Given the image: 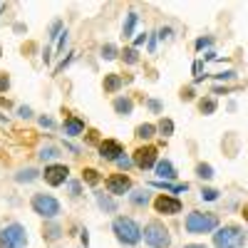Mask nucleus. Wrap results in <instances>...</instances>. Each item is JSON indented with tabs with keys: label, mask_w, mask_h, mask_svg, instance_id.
<instances>
[{
	"label": "nucleus",
	"mask_w": 248,
	"mask_h": 248,
	"mask_svg": "<svg viewBox=\"0 0 248 248\" xmlns=\"http://www.w3.org/2000/svg\"><path fill=\"white\" fill-rule=\"evenodd\" d=\"M156 161H159V152L154 147H139L134 152V164L139 169H152L156 167Z\"/></svg>",
	"instance_id": "9"
},
{
	"label": "nucleus",
	"mask_w": 248,
	"mask_h": 248,
	"mask_svg": "<svg viewBox=\"0 0 248 248\" xmlns=\"http://www.w3.org/2000/svg\"><path fill=\"white\" fill-rule=\"evenodd\" d=\"M199 109H201L203 114H211V112H216V102H214V99H201Z\"/></svg>",
	"instance_id": "22"
},
{
	"label": "nucleus",
	"mask_w": 248,
	"mask_h": 248,
	"mask_svg": "<svg viewBox=\"0 0 248 248\" xmlns=\"http://www.w3.org/2000/svg\"><path fill=\"white\" fill-rule=\"evenodd\" d=\"M32 211L37 214V216H43V218H55V216H60V201L52 196V194H35L32 196Z\"/></svg>",
	"instance_id": "6"
},
{
	"label": "nucleus",
	"mask_w": 248,
	"mask_h": 248,
	"mask_svg": "<svg viewBox=\"0 0 248 248\" xmlns=\"http://www.w3.org/2000/svg\"><path fill=\"white\" fill-rule=\"evenodd\" d=\"M137 20H139V15H137V13H129V15H127V20H124V28H122V35H124V37H132Z\"/></svg>",
	"instance_id": "15"
},
{
	"label": "nucleus",
	"mask_w": 248,
	"mask_h": 248,
	"mask_svg": "<svg viewBox=\"0 0 248 248\" xmlns=\"http://www.w3.org/2000/svg\"><path fill=\"white\" fill-rule=\"evenodd\" d=\"M141 236H144V241H147L152 248H169V246H171L169 229H167L161 221H149L147 226H144Z\"/></svg>",
	"instance_id": "4"
},
{
	"label": "nucleus",
	"mask_w": 248,
	"mask_h": 248,
	"mask_svg": "<svg viewBox=\"0 0 248 248\" xmlns=\"http://www.w3.org/2000/svg\"><path fill=\"white\" fill-rule=\"evenodd\" d=\"M184 248H206V246H201V243H189V246H184Z\"/></svg>",
	"instance_id": "36"
},
{
	"label": "nucleus",
	"mask_w": 248,
	"mask_h": 248,
	"mask_svg": "<svg viewBox=\"0 0 248 248\" xmlns=\"http://www.w3.org/2000/svg\"><path fill=\"white\" fill-rule=\"evenodd\" d=\"M8 87H10V79H8V75L0 72V92H5Z\"/></svg>",
	"instance_id": "31"
},
{
	"label": "nucleus",
	"mask_w": 248,
	"mask_h": 248,
	"mask_svg": "<svg viewBox=\"0 0 248 248\" xmlns=\"http://www.w3.org/2000/svg\"><path fill=\"white\" fill-rule=\"evenodd\" d=\"M201 199H206V201H216V199H218V191H216V189H203V191H201Z\"/></svg>",
	"instance_id": "28"
},
{
	"label": "nucleus",
	"mask_w": 248,
	"mask_h": 248,
	"mask_svg": "<svg viewBox=\"0 0 248 248\" xmlns=\"http://www.w3.org/2000/svg\"><path fill=\"white\" fill-rule=\"evenodd\" d=\"M82 129H85V122L82 119H77V117H67L65 119V134L77 137V134H82Z\"/></svg>",
	"instance_id": "13"
},
{
	"label": "nucleus",
	"mask_w": 248,
	"mask_h": 248,
	"mask_svg": "<svg viewBox=\"0 0 248 248\" xmlns=\"http://www.w3.org/2000/svg\"><path fill=\"white\" fill-rule=\"evenodd\" d=\"M154 132H156L154 124H139V127H137V137H139V139H152Z\"/></svg>",
	"instance_id": "18"
},
{
	"label": "nucleus",
	"mask_w": 248,
	"mask_h": 248,
	"mask_svg": "<svg viewBox=\"0 0 248 248\" xmlns=\"http://www.w3.org/2000/svg\"><path fill=\"white\" fill-rule=\"evenodd\" d=\"M102 57H105V60H114V57H117V47H114L112 43L102 45Z\"/></svg>",
	"instance_id": "23"
},
{
	"label": "nucleus",
	"mask_w": 248,
	"mask_h": 248,
	"mask_svg": "<svg viewBox=\"0 0 248 248\" xmlns=\"http://www.w3.org/2000/svg\"><path fill=\"white\" fill-rule=\"evenodd\" d=\"M156 176H159V179H167V181L176 179V169H174V164H171L169 159L156 161Z\"/></svg>",
	"instance_id": "12"
},
{
	"label": "nucleus",
	"mask_w": 248,
	"mask_h": 248,
	"mask_svg": "<svg viewBox=\"0 0 248 248\" xmlns=\"http://www.w3.org/2000/svg\"><path fill=\"white\" fill-rule=\"evenodd\" d=\"M45 238L47 241H57L60 238V229H57V226H50V229L45 231Z\"/></svg>",
	"instance_id": "29"
},
{
	"label": "nucleus",
	"mask_w": 248,
	"mask_h": 248,
	"mask_svg": "<svg viewBox=\"0 0 248 248\" xmlns=\"http://www.w3.org/2000/svg\"><path fill=\"white\" fill-rule=\"evenodd\" d=\"M122 57H124V62H127V65H134V62H139V55H137V50H134V47L124 50V52H122Z\"/></svg>",
	"instance_id": "21"
},
{
	"label": "nucleus",
	"mask_w": 248,
	"mask_h": 248,
	"mask_svg": "<svg viewBox=\"0 0 248 248\" xmlns=\"http://www.w3.org/2000/svg\"><path fill=\"white\" fill-rule=\"evenodd\" d=\"M45 181L50 186H60V184H65L67 176H70V169L65 167V164H50V167H45Z\"/></svg>",
	"instance_id": "10"
},
{
	"label": "nucleus",
	"mask_w": 248,
	"mask_h": 248,
	"mask_svg": "<svg viewBox=\"0 0 248 248\" xmlns=\"http://www.w3.org/2000/svg\"><path fill=\"white\" fill-rule=\"evenodd\" d=\"M246 233L241 226H223L214 233V246L216 248H243Z\"/></svg>",
	"instance_id": "3"
},
{
	"label": "nucleus",
	"mask_w": 248,
	"mask_h": 248,
	"mask_svg": "<svg viewBox=\"0 0 248 248\" xmlns=\"http://www.w3.org/2000/svg\"><path fill=\"white\" fill-rule=\"evenodd\" d=\"M28 246V231L20 223H10L0 231V248H25Z\"/></svg>",
	"instance_id": "5"
},
{
	"label": "nucleus",
	"mask_w": 248,
	"mask_h": 248,
	"mask_svg": "<svg viewBox=\"0 0 248 248\" xmlns=\"http://www.w3.org/2000/svg\"><path fill=\"white\" fill-rule=\"evenodd\" d=\"M97 203H99L105 211H114V209H117L114 201H112V199H107V196H102V194H97Z\"/></svg>",
	"instance_id": "20"
},
{
	"label": "nucleus",
	"mask_w": 248,
	"mask_h": 248,
	"mask_svg": "<svg viewBox=\"0 0 248 248\" xmlns=\"http://www.w3.org/2000/svg\"><path fill=\"white\" fill-rule=\"evenodd\" d=\"M105 186H107V191H109L112 196H122V194H127V191L132 189V179H129L127 174H112V176L105 181Z\"/></svg>",
	"instance_id": "8"
},
{
	"label": "nucleus",
	"mask_w": 248,
	"mask_h": 248,
	"mask_svg": "<svg viewBox=\"0 0 248 248\" xmlns=\"http://www.w3.org/2000/svg\"><path fill=\"white\" fill-rule=\"evenodd\" d=\"M40 124H43V127H52V119H47V117H43V119H40Z\"/></svg>",
	"instance_id": "34"
},
{
	"label": "nucleus",
	"mask_w": 248,
	"mask_h": 248,
	"mask_svg": "<svg viewBox=\"0 0 248 248\" xmlns=\"http://www.w3.org/2000/svg\"><path fill=\"white\" fill-rule=\"evenodd\" d=\"M154 209H156V214H164V216H176L181 211V201L176 196L161 194V196L154 199Z\"/></svg>",
	"instance_id": "7"
},
{
	"label": "nucleus",
	"mask_w": 248,
	"mask_h": 248,
	"mask_svg": "<svg viewBox=\"0 0 248 248\" xmlns=\"http://www.w3.org/2000/svg\"><path fill=\"white\" fill-rule=\"evenodd\" d=\"M211 43H214L211 37H206V40H196V47H199V50H201V47H209Z\"/></svg>",
	"instance_id": "32"
},
{
	"label": "nucleus",
	"mask_w": 248,
	"mask_h": 248,
	"mask_svg": "<svg viewBox=\"0 0 248 248\" xmlns=\"http://www.w3.org/2000/svg\"><path fill=\"white\" fill-rule=\"evenodd\" d=\"M57 156H60V152H57L55 147H45L43 152H40V159H43V161H45V159H57Z\"/></svg>",
	"instance_id": "26"
},
{
	"label": "nucleus",
	"mask_w": 248,
	"mask_h": 248,
	"mask_svg": "<svg viewBox=\"0 0 248 248\" xmlns=\"http://www.w3.org/2000/svg\"><path fill=\"white\" fill-rule=\"evenodd\" d=\"M82 179H85L87 184H92V186H94V184L99 181V174H97L94 169H85V171H82Z\"/></svg>",
	"instance_id": "24"
},
{
	"label": "nucleus",
	"mask_w": 248,
	"mask_h": 248,
	"mask_svg": "<svg viewBox=\"0 0 248 248\" xmlns=\"http://www.w3.org/2000/svg\"><path fill=\"white\" fill-rule=\"evenodd\" d=\"M149 107H152V109H156V112L161 109V105H159V102H156V99H152V102H149Z\"/></svg>",
	"instance_id": "35"
},
{
	"label": "nucleus",
	"mask_w": 248,
	"mask_h": 248,
	"mask_svg": "<svg viewBox=\"0 0 248 248\" xmlns=\"http://www.w3.org/2000/svg\"><path fill=\"white\" fill-rule=\"evenodd\" d=\"M231 77H236V75H233V72H221V75H218V79H231Z\"/></svg>",
	"instance_id": "33"
},
{
	"label": "nucleus",
	"mask_w": 248,
	"mask_h": 248,
	"mask_svg": "<svg viewBox=\"0 0 248 248\" xmlns=\"http://www.w3.org/2000/svg\"><path fill=\"white\" fill-rule=\"evenodd\" d=\"M159 132L169 137V134L174 132V122H171V119H161V122H159Z\"/></svg>",
	"instance_id": "25"
},
{
	"label": "nucleus",
	"mask_w": 248,
	"mask_h": 248,
	"mask_svg": "<svg viewBox=\"0 0 248 248\" xmlns=\"http://www.w3.org/2000/svg\"><path fill=\"white\" fill-rule=\"evenodd\" d=\"M186 231L194 233V236H201V233H214L218 229V216L216 214H209V211H191L186 216Z\"/></svg>",
	"instance_id": "1"
},
{
	"label": "nucleus",
	"mask_w": 248,
	"mask_h": 248,
	"mask_svg": "<svg viewBox=\"0 0 248 248\" xmlns=\"http://www.w3.org/2000/svg\"><path fill=\"white\" fill-rule=\"evenodd\" d=\"M112 231H114L117 241L124 243V246H137L139 238H141V229L137 226V221L129 218V216H117L112 221Z\"/></svg>",
	"instance_id": "2"
},
{
	"label": "nucleus",
	"mask_w": 248,
	"mask_h": 248,
	"mask_svg": "<svg viewBox=\"0 0 248 248\" xmlns=\"http://www.w3.org/2000/svg\"><path fill=\"white\" fill-rule=\"evenodd\" d=\"M32 179H37V171L35 169H25V171L17 174V181H32Z\"/></svg>",
	"instance_id": "27"
},
{
	"label": "nucleus",
	"mask_w": 248,
	"mask_h": 248,
	"mask_svg": "<svg viewBox=\"0 0 248 248\" xmlns=\"http://www.w3.org/2000/svg\"><path fill=\"white\" fill-rule=\"evenodd\" d=\"M99 152H102V159H109V161H117V159L124 154L122 144H119V141H114V139H105V141H102Z\"/></svg>",
	"instance_id": "11"
},
{
	"label": "nucleus",
	"mask_w": 248,
	"mask_h": 248,
	"mask_svg": "<svg viewBox=\"0 0 248 248\" xmlns=\"http://www.w3.org/2000/svg\"><path fill=\"white\" fill-rule=\"evenodd\" d=\"M129 201H132L134 206H147V203H149V191H144V189L132 191V194H129Z\"/></svg>",
	"instance_id": "17"
},
{
	"label": "nucleus",
	"mask_w": 248,
	"mask_h": 248,
	"mask_svg": "<svg viewBox=\"0 0 248 248\" xmlns=\"http://www.w3.org/2000/svg\"><path fill=\"white\" fill-rule=\"evenodd\" d=\"M119 87H122L119 75H105V92H117Z\"/></svg>",
	"instance_id": "16"
},
{
	"label": "nucleus",
	"mask_w": 248,
	"mask_h": 248,
	"mask_svg": "<svg viewBox=\"0 0 248 248\" xmlns=\"http://www.w3.org/2000/svg\"><path fill=\"white\" fill-rule=\"evenodd\" d=\"M132 109H134V102L129 99V97H117L114 99V112L117 114H132Z\"/></svg>",
	"instance_id": "14"
},
{
	"label": "nucleus",
	"mask_w": 248,
	"mask_h": 248,
	"mask_svg": "<svg viewBox=\"0 0 248 248\" xmlns=\"http://www.w3.org/2000/svg\"><path fill=\"white\" fill-rule=\"evenodd\" d=\"M117 164H119L122 169H129L132 164H134V159H129V156H119V159H117Z\"/></svg>",
	"instance_id": "30"
},
{
	"label": "nucleus",
	"mask_w": 248,
	"mask_h": 248,
	"mask_svg": "<svg viewBox=\"0 0 248 248\" xmlns=\"http://www.w3.org/2000/svg\"><path fill=\"white\" fill-rule=\"evenodd\" d=\"M196 174L201 179H214V169H211V164H199L196 167Z\"/></svg>",
	"instance_id": "19"
}]
</instances>
